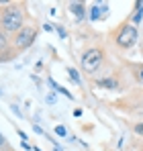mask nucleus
<instances>
[{"label":"nucleus","instance_id":"nucleus-1","mask_svg":"<svg viewBox=\"0 0 143 151\" xmlns=\"http://www.w3.org/2000/svg\"><path fill=\"white\" fill-rule=\"evenodd\" d=\"M25 23V14L23 8L19 4H8L4 10H2V17H0V25H2V31L4 33H19L23 29Z\"/></svg>","mask_w":143,"mask_h":151},{"label":"nucleus","instance_id":"nucleus-2","mask_svg":"<svg viewBox=\"0 0 143 151\" xmlns=\"http://www.w3.org/2000/svg\"><path fill=\"white\" fill-rule=\"evenodd\" d=\"M102 57H104V53L100 49H86L84 51V55H82V68H84V72L86 74H94L96 70L100 68V63H102Z\"/></svg>","mask_w":143,"mask_h":151},{"label":"nucleus","instance_id":"nucleus-3","mask_svg":"<svg viewBox=\"0 0 143 151\" xmlns=\"http://www.w3.org/2000/svg\"><path fill=\"white\" fill-rule=\"evenodd\" d=\"M137 37H139V33H137L135 25H123V29L117 35V45L121 49H129V47H133L137 43Z\"/></svg>","mask_w":143,"mask_h":151},{"label":"nucleus","instance_id":"nucleus-4","mask_svg":"<svg viewBox=\"0 0 143 151\" xmlns=\"http://www.w3.org/2000/svg\"><path fill=\"white\" fill-rule=\"evenodd\" d=\"M35 37H37V33H35V29H33V27H23V29L14 35L12 43H14V47H17V49H27V47H31V45H33Z\"/></svg>","mask_w":143,"mask_h":151},{"label":"nucleus","instance_id":"nucleus-5","mask_svg":"<svg viewBox=\"0 0 143 151\" xmlns=\"http://www.w3.org/2000/svg\"><path fill=\"white\" fill-rule=\"evenodd\" d=\"M68 8L76 14V19H78V21H82V19L86 17V6H84V2H70V6H68Z\"/></svg>","mask_w":143,"mask_h":151},{"label":"nucleus","instance_id":"nucleus-6","mask_svg":"<svg viewBox=\"0 0 143 151\" xmlns=\"http://www.w3.org/2000/svg\"><path fill=\"white\" fill-rule=\"evenodd\" d=\"M100 88H108V90H117L119 88V82L117 80H110V78H104V80H98L96 82Z\"/></svg>","mask_w":143,"mask_h":151},{"label":"nucleus","instance_id":"nucleus-7","mask_svg":"<svg viewBox=\"0 0 143 151\" xmlns=\"http://www.w3.org/2000/svg\"><path fill=\"white\" fill-rule=\"evenodd\" d=\"M141 17H143V2H135V17H133V23H141Z\"/></svg>","mask_w":143,"mask_h":151},{"label":"nucleus","instance_id":"nucleus-8","mask_svg":"<svg viewBox=\"0 0 143 151\" xmlns=\"http://www.w3.org/2000/svg\"><path fill=\"white\" fill-rule=\"evenodd\" d=\"M49 86H51L53 90H57L59 94H64V96H68V98H74V96H72V94L68 92V90H66V88H61V86H57V84H55V82H53L51 78H49Z\"/></svg>","mask_w":143,"mask_h":151},{"label":"nucleus","instance_id":"nucleus-9","mask_svg":"<svg viewBox=\"0 0 143 151\" xmlns=\"http://www.w3.org/2000/svg\"><path fill=\"white\" fill-rule=\"evenodd\" d=\"M68 74H70V78L76 82V84H80V74H78V70H74V68H70L68 70Z\"/></svg>","mask_w":143,"mask_h":151},{"label":"nucleus","instance_id":"nucleus-10","mask_svg":"<svg viewBox=\"0 0 143 151\" xmlns=\"http://www.w3.org/2000/svg\"><path fill=\"white\" fill-rule=\"evenodd\" d=\"M90 17H92V21H96V19L100 17V6H92V12H90Z\"/></svg>","mask_w":143,"mask_h":151},{"label":"nucleus","instance_id":"nucleus-11","mask_svg":"<svg viewBox=\"0 0 143 151\" xmlns=\"http://www.w3.org/2000/svg\"><path fill=\"white\" fill-rule=\"evenodd\" d=\"M6 47V33L0 29V49H4Z\"/></svg>","mask_w":143,"mask_h":151},{"label":"nucleus","instance_id":"nucleus-12","mask_svg":"<svg viewBox=\"0 0 143 151\" xmlns=\"http://www.w3.org/2000/svg\"><path fill=\"white\" fill-rule=\"evenodd\" d=\"M55 135H59V137H66L68 135V131H66V127H55Z\"/></svg>","mask_w":143,"mask_h":151},{"label":"nucleus","instance_id":"nucleus-13","mask_svg":"<svg viewBox=\"0 0 143 151\" xmlns=\"http://www.w3.org/2000/svg\"><path fill=\"white\" fill-rule=\"evenodd\" d=\"M133 131H135L137 135H141V137H143V123H137V125L133 127Z\"/></svg>","mask_w":143,"mask_h":151},{"label":"nucleus","instance_id":"nucleus-14","mask_svg":"<svg viewBox=\"0 0 143 151\" xmlns=\"http://www.w3.org/2000/svg\"><path fill=\"white\" fill-rule=\"evenodd\" d=\"M33 131H35V133H41V135H43V129H41L39 125H35V123H33Z\"/></svg>","mask_w":143,"mask_h":151},{"label":"nucleus","instance_id":"nucleus-15","mask_svg":"<svg viewBox=\"0 0 143 151\" xmlns=\"http://www.w3.org/2000/svg\"><path fill=\"white\" fill-rule=\"evenodd\" d=\"M4 141H6V139H4V135H2V133H0V147H2V145H4Z\"/></svg>","mask_w":143,"mask_h":151},{"label":"nucleus","instance_id":"nucleus-16","mask_svg":"<svg viewBox=\"0 0 143 151\" xmlns=\"http://www.w3.org/2000/svg\"><path fill=\"white\" fill-rule=\"evenodd\" d=\"M139 78H141V80H143V70H141V74H139Z\"/></svg>","mask_w":143,"mask_h":151},{"label":"nucleus","instance_id":"nucleus-17","mask_svg":"<svg viewBox=\"0 0 143 151\" xmlns=\"http://www.w3.org/2000/svg\"><path fill=\"white\" fill-rule=\"evenodd\" d=\"M0 94H2V90H0Z\"/></svg>","mask_w":143,"mask_h":151}]
</instances>
